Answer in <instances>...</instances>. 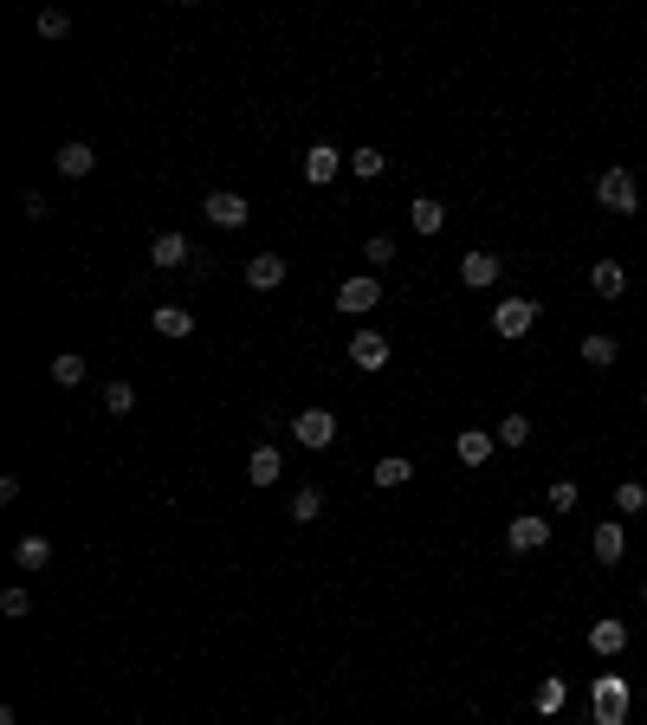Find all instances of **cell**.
<instances>
[{
  "label": "cell",
  "instance_id": "cell-1",
  "mask_svg": "<svg viewBox=\"0 0 647 725\" xmlns=\"http://www.w3.org/2000/svg\"><path fill=\"white\" fill-rule=\"evenodd\" d=\"M589 725H628V680L622 674H596V687H589Z\"/></svg>",
  "mask_w": 647,
  "mask_h": 725
},
{
  "label": "cell",
  "instance_id": "cell-2",
  "mask_svg": "<svg viewBox=\"0 0 647 725\" xmlns=\"http://www.w3.org/2000/svg\"><path fill=\"white\" fill-rule=\"evenodd\" d=\"M596 201L609 214H641V182H635V169H602L596 175Z\"/></svg>",
  "mask_w": 647,
  "mask_h": 725
},
{
  "label": "cell",
  "instance_id": "cell-3",
  "mask_svg": "<svg viewBox=\"0 0 647 725\" xmlns=\"http://www.w3.org/2000/svg\"><path fill=\"white\" fill-rule=\"evenodd\" d=\"M492 337H505V344H512V337H525L531 331V324H538V298H499V305H492Z\"/></svg>",
  "mask_w": 647,
  "mask_h": 725
},
{
  "label": "cell",
  "instance_id": "cell-4",
  "mask_svg": "<svg viewBox=\"0 0 647 725\" xmlns=\"http://www.w3.org/2000/svg\"><path fill=\"white\" fill-rule=\"evenodd\" d=\"M544 544H550V518H538V512H518V518H505V551L531 557V551H544Z\"/></svg>",
  "mask_w": 647,
  "mask_h": 725
},
{
  "label": "cell",
  "instance_id": "cell-5",
  "mask_svg": "<svg viewBox=\"0 0 647 725\" xmlns=\"http://www.w3.org/2000/svg\"><path fill=\"white\" fill-rule=\"evenodd\" d=\"M292 434H298V447L324 454V447L337 441V415H330V408H298V415H292Z\"/></svg>",
  "mask_w": 647,
  "mask_h": 725
},
{
  "label": "cell",
  "instance_id": "cell-6",
  "mask_svg": "<svg viewBox=\"0 0 647 725\" xmlns=\"http://www.w3.org/2000/svg\"><path fill=\"white\" fill-rule=\"evenodd\" d=\"M376 305H382V279L376 272H356V279L337 285V311H350V318H363V311H376Z\"/></svg>",
  "mask_w": 647,
  "mask_h": 725
},
{
  "label": "cell",
  "instance_id": "cell-7",
  "mask_svg": "<svg viewBox=\"0 0 647 725\" xmlns=\"http://www.w3.org/2000/svg\"><path fill=\"white\" fill-rule=\"evenodd\" d=\"M343 162H350V156H343L337 143H311V149H305V182H311V188H330V182L343 175Z\"/></svg>",
  "mask_w": 647,
  "mask_h": 725
},
{
  "label": "cell",
  "instance_id": "cell-8",
  "mask_svg": "<svg viewBox=\"0 0 647 725\" xmlns=\"http://www.w3.org/2000/svg\"><path fill=\"white\" fill-rule=\"evenodd\" d=\"M149 266H156V272L195 266V246H188V234H156V240H149Z\"/></svg>",
  "mask_w": 647,
  "mask_h": 725
},
{
  "label": "cell",
  "instance_id": "cell-9",
  "mask_svg": "<svg viewBox=\"0 0 647 725\" xmlns=\"http://www.w3.org/2000/svg\"><path fill=\"white\" fill-rule=\"evenodd\" d=\"M201 214H208L214 227H246V221H253V208H246V195H233V188H214V195L201 201Z\"/></svg>",
  "mask_w": 647,
  "mask_h": 725
},
{
  "label": "cell",
  "instance_id": "cell-10",
  "mask_svg": "<svg viewBox=\"0 0 647 725\" xmlns=\"http://www.w3.org/2000/svg\"><path fill=\"white\" fill-rule=\"evenodd\" d=\"M350 369H363V376L389 369V337H382V331H356L350 337Z\"/></svg>",
  "mask_w": 647,
  "mask_h": 725
},
{
  "label": "cell",
  "instance_id": "cell-11",
  "mask_svg": "<svg viewBox=\"0 0 647 725\" xmlns=\"http://www.w3.org/2000/svg\"><path fill=\"white\" fill-rule=\"evenodd\" d=\"M589 551H596V564H622V557H628V531H622V518H602V525L589 531Z\"/></svg>",
  "mask_w": 647,
  "mask_h": 725
},
{
  "label": "cell",
  "instance_id": "cell-12",
  "mask_svg": "<svg viewBox=\"0 0 647 725\" xmlns=\"http://www.w3.org/2000/svg\"><path fill=\"white\" fill-rule=\"evenodd\" d=\"M492 447H499V434H486V428H460V434H453V454H460V467H486Z\"/></svg>",
  "mask_w": 647,
  "mask_h": 725
},
{
  "label": "cell",
  "instance_id": "cell-13",
  "mask_svg": "<svg viewBox=\"0 0 647 725\" xmlns=\"http://www.w3.org/2000/svg\"><path fill=\"white\" fill-rule=\"evenodd\" d=\"M52 162H59V175H72V182H85V175L98 169V149H91L85 136H72V143H59V156H52Z\"/></svg>",
  "mask_w": 647,
  "mask_h": 725
},
{
  "label": "cell",
  "instance_id": "cell-14",
  "mask_svg": "<svg viewBox=\"0 0 647 725\" xmlns=\"http://www.w3.org/2000/svg\"><path fill=\"white\" fill-rule=\"evenodd\" d=\"M279 473H285V454H279L272 441H259L253 454H246V486H272Z\"/></svg>",
  "mask_w": 647,
  "mask_h": 725
},
{
  "label": "cell",
  "instance_id": "cell-15",
  "mask_svg": "<svg viewBox=\"0 0 647 725\" xmlns=\"http://www.w3.org/2000/svg\"><path fill=\"white\" fill-rule=\"evenodd\" d=\"M246 285H253V292H279L285 285V259L279 253H253L246 259Z\"/></svg>",
  "mask_w": 647,
  "mask_h": 725
},
{
  "label": "cell",
  "instance_id": "cell-16",
  "mask_svg": "<svg viewBox=\"0 0 647 725\" xmlns=\"http://www.w3.org/2000/svg\"><path fill=\"white\" fill-rule=\"evenodd\" d=\"M589 292L596 298H622L628 292V266L622 259H596V266H589Z\"/></svg>",
  "mask_w": 647,
  "mask_h": 725
},
{
  "label": "cell",
  "instance_id": "cell-17",
  "mask_svg": "<svg viewBox=\"0 0 647 725\" xmlns=\"http://www.w3.org/2000/svg\"><path fill=\"white\" fill-rule=\"evenodd\" d=\"M499 272H505V259H499V253H466V259H460V279L473 285V292L499 285Z\"/></svg>",
  "mask_w": 647,
  "mask_h": 725
},
{
  "label": "cell",
  "instance_id": "cell-18",
  "mask_svg": "<svg viewBox=\"0 0 647 725\" xmlns=\"http://www.w3.org/2000/svg\"><path fill=\"white\" fill-rule=\"evenodd\" d=\"M369 480H376L382 492H395V486H408V480H415V460H408V454H382L376 467H369Z\"/></svg>",
  "mask_w": 647,
  "mask_h": 725
},
{
  "label": "cell",
  "instance_id": "cell-19",
  "mask_svg": "<svg viewBox=\"0 0 647 725\" xmlns=\"http://www.w3.org/2000/svg\"><path fill=\"white\" fill-rule=\"evenodd\" d=\"M531 706H538V719H563V706H570V687H563V674L538 680V693H531Z\"/></svg>",
  "mask_w": 647,
  "mask_h": 725
},
{
  "label": "cell",
  "instance_id": "cell-20",
  "mask_svg": "<svg viewBox=\"0 0 647 725\" xmlns=\"http://www.w3.org/2000/svg\"><path fill=\"white\" fill-rule=\"evenodd\" d=\"M589 648H596V654H622L628 648V622H615V615L589 622Z\"/></svg>",
  "mask_w": 647,
  "mask_h": 725
},
{
  "label": "cell",
  "instance_id": "cell-21",
  "mask_svg": "<svg viewBox=\"0 0 647 725\" xmlns=\"http://www.w3.org/2000/svg\"><path fill=\"white\" fill-rule=\"evenodd\" d=\"M408 227H415V234H440V227H447V208H440L434 195H415L408 201Z\"/></svg>",
  "mask_w": 647,
  "mask_h": 725
},
{
  "label": "cell",
  "instance_id": "cell-22",
  "mask_svg": "<svg viewBox=\"0 0 647 725\" xmlns=\"http://www.w3.org/2000/svg\"><path fill=\"white\" fill-rule=\"evenodd\" d=\"M156 331L162 337H195V311L188 305H156Z\"/></svg>",
  "mask_w": 647,
  "mask_h": 725
},
{
  "label": "cell",
  "instance_id": "cell-23",
  "mask_svg": "<svg viewBox=\"0 0 647 725\" xmlns=\"http://www.w3.org/2000/svg\"><path fill=\"white\" fill-rule=\"evenodd\" d=\"M13 564H20V570H46L52 564V544L46 538H20V544H13Z\"/></svg>",
  "mask_w": 647,
  "mask_h": 725
},
{
  "label": "cell",
  "instance_id": "cell-24",
  "mask_svg": "<svg viewBox=\"0 0 647 725\" xmlns=\"http://www.w3.org/2000/svg\"><path fill=\"white\" fill-rule=\"evenodd\" d=\"M615 357H622V350H615V337H602V331H589V337H583V363H596V369H609Z\"/></svg>",
  "mask_w": 647,
  "mask_h": 725
},
{
  "label": "cell",
  "instance_id": "cell-25",
  "mask_svg": "<svg viewBox=\"0 0 647 725\" xmlns=\"http://www.w3.org/2000/svg\"><path fill=\"white\" fill-rule=\"evenodd\" d=\"M615 512H622V518L647 512V486H641V480H622V486H615Z\"/></svg>",
  "mask_w": 647,
  "mask_h": 725
},
{
  "label": "cell",
  "instance_id": "cell-26",
  "mask_svg": "<svg viewBox=\"0 0 647 725\" xmlns=\"http://www.w3.org/2000/svg\"><path fill=\"white\" fill-rule=\"evenodd\" d=\"M382 169H389V156H382V149H350V175H363V182H376Z\"/></svg>",
  "mask_w": 647,
  "mask_h": 725
},
{
  "label": "cell",
  "instance_id": "cell-27",
  "mask_svg": "<svg viewBox=\"0 0 647 725\" xmlns=\"http://www.w3.org/2000/svg\"><path fill=\"white\" fill-rule=\"evenodd\" d=\"M52 376H59L65 389H78V382H85V357H78V350H59V357H52Z\"/></svg>",
  "mask_w": 647,
  "mask_h": 725
},
{
  "label": "cell",
  "instance_id": "cell-28",
  "mask_svg": "<svg viewBox=\"0 0 647 725\" xmlns=\"http://www.w3.org/2000/svg\"><path fill=\"white\" fill-rule=\"evenodd\" d=\"M318 512H324V492H318V486H298V492H292V518H298V525H311Z\"/></svg>",
  "mask_w": 647,
  "mask_h": 725
},
{
  "label": "cell",
  "instance_id": "cell-29",
  "mask_svg": "<svg viewBox=\"0 0 647 725\" xmlns=\"http://www.w3.org/2000/svg\"><path fill=\"white\" fill-rule=\"evenodd\" d=\"M492 434H499V447H525L531 441V415H505Z\"/></svg>",
  "mask_w": 647,
  "mask_h": 725
},
{
  "label": "cell",
  "instance_id": "cell-30",
  "mask_svg": "<svg viewBox=\"0 0 647 725\" xmlns=\"http://www.w3.org/2000/svg\"><path fill=\"white\" fill-rule=\"evenodd\" d=\"M72 33V13L65 7H39V39H65Z\"/></svg>",
  "mask_w": 647,
  "mask_h": 725
},
{
  "label": "cell",
  "instance_id": "cell-31",
  "mask_svg": "<svg viewBox=\"0 0 647 725\" xmlns=\"http://www.w3.org/2000/svg\"><path fill=\"white\" fill-rule=\"evenodd\" d=\"M130 408H136L130 382H104V415H130Z\"/></svg>",
  "mask_w": 647,
  "mask_h": 725
},
{
  "label": "cell",
  "instance_id": "cell-32",
  "mask_svg": "<svg viewBox=\"0 0 647 725\" xmlns=\"http://www.w3.org/2000/svg\"><path fill=\"white\" fill-rule=\"evenodd\" d=\"M363 259H369L376 272H382V266H395V240H389V234H369V240H363Z\"/></svg>",
  "mask_w": 647,
  "mask_h": 725
},
{
  "label": "cell",
  "instance_id": "cell-33",
  "mask_svg": "<svg viewBox=\"0 0 647 725\" xmlns=\"http://www.w3.org/2000/svg\"><path fill=\"white\" fill-rule=\"evenodd\" d=\"M576 499H583L576 480H550V512H576Z\"/></svg>",
  "mask_w": 647,
  "mask_h": 725
},
{
  "label": "cell",
  "instance_id": "cell-34",
  "mask_svg": "<svg viewBox=\"0 0 647 725\" xmlns=\"http://www.w3.org/2000/svg\"><path fill=\"white\" fill-rule=\"evenodd\" d=\"M26 609H33V596H26L20 583H13V590H0V615H13V622H20Z\"/></svg>",
  "mask_w": 647,
  "mask_h": 725
},
{
  "label": "cell",
  "instance_id": "cell-35",
  "mask_svg": "<svg viewBox=\"0 0 647 725\" xmlns=\"http://www.w3.org/2000/svg\"><path fill=\"white\" fill-rule=\"evenodd\" d=\"M20 214H26V221H46V214H52V201L39 195V188H26V195H20Z\"/></svg>",
  "mask_w": 647,
  "mask_h": 725
},
{
  "label": "cell",
  "instance_id": "cell-36",
  "mask_svg": "<svg viewBox=\"0 0 647 725\" xmlns=\"http://www.w3.org/2000/svg\"><path fill=\"white\" fill-rule=\"evenodd\" d=\"M641 603H647V583H641Z\"/></svg>",
  "mask_w": 647,
  "mask_h": 725
},
{
  "label": "cell",
  "instance_id": "cell-37",
  "mask_svg": "<svg viewBox=\"0 0 647 725\" xmlns=\"http://www.w3.org/2000/svg\"><path fill=\"white\" fill-rule=\"evenodd\" d=\"M641 408H647V389H641Z\"/></svg>",
  "mask_w": 647,
  "mask_h": 725
},
{
  "label": "cell",
  "instance_id": "cell-38",
  "mask_svg": "<svg viewBox=\"0 0 647 725\" xmlns=\"http://www.w3.org/2000/svg\"><path fill=\"white\" fill-rule=\"evenodd\" d=\"M544 725H563V719H544Z\"/></svg>",
  "mask_w": 647,
  "mask_h": 725
}]
</instances>
